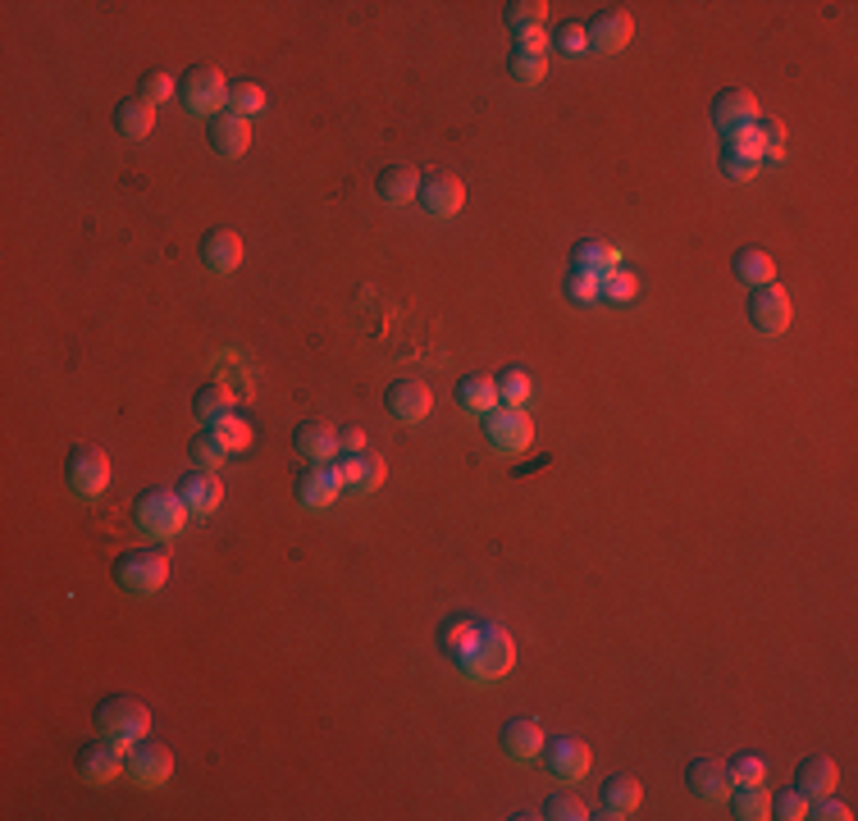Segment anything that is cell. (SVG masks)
<instances>
[{
  "label": "cell",
  "mask_w": 858,
  "mask_h": 821,
  "mask_svg": "<svg viewBox=\"0 0 858 821\" xmlns=\"http://www.w3.org/2000/svg\"><path fill=\"white\" fill-rule=\"evenodd\" d=\"M188 507H183L178 489H142L133 498V520H137V530L142 534H152V539H174L183 526H188Z\"/></svg>",
  "instance_id": "6da1fadb"
},
{
  "label": "cell",
  "mask_w": 858,
  "mask_h": 821,
  "mask_svg": "<svg viewBox=\"0 0 858 821\" xmlns=\"http://www.w3.org/2000/svg\"><path fill=\"white\" fill-rule=\"evenodd\" d=\"M92 721H96V735L124 744V749L152 730V713H146V703L133 698V694H110V698H101L96 713H92Z\"/></svg>",
  "instance_id": "7a4b0ae2"
},
{
  "label": "cell",
  "mask_w": 858,
  "mask_h": 821,
  "mask_svg": "<svg viewBox=\"0 0 858 821\" xmlns=\"http://www.w3.org/2000/svg\"><path fill=\"white\" fill-rule=\"evenodd\" d=\"M169 580V552L161 543L128 548L115 557V584L124 593H156Z\"/></svg>",
  "instance_id": "3957f363"
},
{
  "label": "cell",
  "mask_w": 858,
  "mask_h": 821,
  "mask_svg": "<svg viewBox=\"0 0 858 821\" xmlns=\"http://www.w3.org/2000/svg\"><path fill=\"white\" fill-rule=\"evenodd\" d=\"M516 666V644H511V634L498 625V621H479V644L471 653V662L462 666L471 680L479 685H489V680H503L507 671Z\"/></svg>",
  "instance_id": "277c9868"
},
{
  "label": "cell",
  "mask_w": 858,
  "mask_h": 821,
  "mask_svg": "<svg viewBox=\"0 0 858 821\" xmlns=\"http://www.w3.org/2000/svg\"><path fill=\"white\" fill-rule=\"evenodd\" d=\"M178 101L193 115H219V105L229 101V79L215 64H188L178 73Z\"/></svg>",
  "instance_id": "5b68a950"
},
{
  "label": "cell",
  "mask_w": 858,
  "mask_h": 821,
  "mask_svg": "<svg viewBox=\"0 0 858 821\" xmlns=\"http://www.w3.org/2000/svg\"><path fill=\"white\" fill-rule=\"evenodd\" d=\"M64 479H69V489L79 493V498H101L110 489V457L101 453V447H92V443L69 447Z\"/></svg>",
  "instance_id": "8992f818"
},
{
  "label": "cell",
  "mask_w": 858,
  "mask_h": 821,
  "mask_svg": "<svg viewBox=\"0 0 858 821\" xmlns=\"http://www.w3.org/2000/svg\"><path fill=\"white\" fill-rule=\"evenodd\" d=\"M484 438H489L498 453H526L530 438H535V420L526 406H494L484 410Z\"/></svg>",
  "instance_id": "52a82bcc"
},
{
  "label": "cell",
  "mask_w": 858,
  "mask_h": 821,
  "mask_svg": "<svg viewBox=\"0 0 858 821\" xmlns=\"http://www.w3.org/2000/svg\"><path fill=\"white\" fill-rule=\"evenodd\" d=\"M169 771H174V754L165 749L161 739H137V744H128V758H124V776L133 780V786H142V790H156V786H165L169 780Z\"/></svg>",
  "instance_id": "ba28073f"
},
{
  "label": "cell",
  "mask_w": 858,
  "mask_h": 821,
  "mask_svg": "<svg viewBox=\"0 0 858 821\" xmlns=\"http://www.w3.org/2000/svg\"><path fill=\"white\" fill-rule=\"evenodd\" d=\"M292 493H297V502H302L307 511H320V507H329L333 498L343 493V479H339V470H333V461H311V466L297 470Z\"/></svg>",
  "instance_id": "9c48e42d"
},
{
  "label": "cell",
  "mask_w": 858,
  "mask_h": 821,
  "mask_svg": "<svg viewBox=\"0 0 858 821\" xmlns=\"http://www.w3.org/2000/svg\"><path fill=\"white\" fill-rule=\"evenodd\" d=\"M124 744H115V739H105V735H96V739H87L83 749H79V776L87 780V786H105V780H115L120 771H124Z\"/></svg>",
  "instance_id": "30bf717a"
},
{
  "label": "cell",
  "mask_w": 858,
  "mask_h": 821,
  "mask_svg": "<svg viewBox=\"0 0 858 821\" xmlns=\"http://www.w3.org/2000/svg\"><path fill=\"white\" fill-rule=\"evenodd\" d=\"M717 165H722V174H726L731 183H750V178L758 174V165H763V146H758L754 128H740V133L722 137V156H717Z\"/></svg>",
  "instance_id": "8fae6325"
},
{
  "label": "cell",
  "mask_w": 858,
  "mask_h": 821,
  "mask_svg": "<svg viewBox=\"0 0 858 821\" xmlns=\"http://www.w3.org/2000/svg\"><path fill=\"white\" fill-rule=\"evenodd\" d=\"M430 215H438V219H453L462 206H466V183L457 178V174H447V169H430L425 178H421V197H416Z\"/></svg>",
  "instance_id": "7c38bea8"
},
{
  "label": "cell",
  "mask_w": 858,
  "mask_h": 821,
  "mask_svg": "<svg viewBox=\"0 0 858 821\" xmlns=\"http://www.w3.org/2000/svg\"><path fill=\"white\" fill-rule=\"evenodd\" d=\"M384 406H389V416L402 420V425H416L425 420L430 410H434V393L425 380H393L384 388Z\"/></svg>",
  "instance_id": "4fadbf2b"
},
{
  "label": "cell",
  "mask_w": 858,
  "mask_h": 821,
  "mask_svg": "<svg viewBox=\"0 0 858 821\" xmlns=\"http://www.w3.org/2000/svg\"><path fill=\"white\" fill-rule=\"evenodd\" d=\"M539 758L557 780H580L589 771V744L576 735H552V739H544Z\"/></svg>",
  "instance_id": "5bb4252c"
},
{
  "label": "cell",
  "mask_w": 858,
  "mask_h": 821,
  "mask_svg": "<svg viewBox=\"0 0 858 821\" xmlns=\"http://www.w3.org/2000/svg\"><path fill=\"white\" fill-rule=\"evenodd\" d=\"M750 320H754L758 333H786V324H790V292L781 288L776 279L754 288L750 292Z\"/></svg>",
  "instance_id": "9a60e30c"
},
{
  "label": "cell",
  "mask_w": 858,
  "mask_h": 821,
  "mask_svg": "<svg viewBox=\"0 0 858 821\" xmlns=\"http://www.w3.org/2000/svg\"><path fill=\"white\" fill-rule=\"evenodd\" d=\"M206 137H210L215 156L238 160V156H247V146H251V124L242 115H234V110H219V115L206 119Z\"/></svg>",
  "instance_id": "2e32d148"
},
{
  "label": "cell",
  "mask_w": 858,
  "mask_h": 821,
  "mask_svg": "<svg viewBox=\"0 0 858 821\" xmlns=\"http://www.w3.org/2000/svg\"><path fill=\"white\" fill-rule=\"evenodd\" d=\"M585 37H589V51H626L630 46V37H635V19H630L626 10H599L589 23H585Z\"/></svg>",
  "instance_id": "e0dca14e"
},
{
  "label": "cell",
  "mask_w": 858,
  "mask_h": 821,
  "mask_svg": "<svg viewBox=\"0 0 858 821\" xmlns=\"http://www.w3.org/2000/svg\"><path fill=\"white\" fill-rule=\"evenodd\" d=\"M758 119V101L754 92H744V87H722L713 96V124L722 128V137L740 133V128H750Z\"/></svg>",
  "instance_id": "ac0fdd59"
},
{
  "label": "cell",
  "mask_w": 858,
  "mask_h": 821,
  "mask_svg": "<svg viewBox=\"0 0 858 821\" xmlns=\"http://www.w3.org/2000/svg\"><path fill=\"white\" fill-rule=\"evenodd\" d=\"M178 498H183V507H188L193 516H210L219 502H224V484H219V475L215 470H188V475H178Z\"/></svg>",
  "instance_id": "d6986e66"
},
{
  "label": "cell",
  "mask_w": 858,
  "mask_h": 821,
  "mask_svg": "<svg viewBox=\"0 0 858 821\" xmlns=\"http://www.w3.org/2000/svg\"><path fill=\"white\" fill-rule=\"evenodd\" d=\"M197 256L201 266L215 270V274H234L242 266V238L234 229H206L201 242H197Z\"/></svg>",
  "instance_id": "ffe728a7"
},
{
  "label": "cell",
  "mask_w": 858,
  "mask_h": 821,
  "mask_svg": "<svg viewBox=\"0 0 858 821\" xmlns=\"http://www.w3.org/2000/svg\"><path fill=\"white\" fill-rule=\"evenodd\" d=\"M333 470H339L343 489H352V493H375L384 484V457L380 453H352V457L339 453Z\"/></svg>",
  "instance_id": "44dd1931"
},
{
  "label": "cell",
  "mask_w": 858,
  "mask_h": 821,
  "mask_svg": "<svg viewBox=\"0 0 858 821\" xmlns=\"http://www.w3.org/2000/svg\"><path fill=\"white\" fill-rule=\"evenodd\" d=\"M685 786H690V794L703 799V803L726 799V794H731L726 762H717V758H694V762L685 767Z\"/></svg>",
  "instance_id": "7402d4cb"
},
{
  "label": "cell",
  "mask_w": 858,
  "mask_h": 821,
  "mask_svg": "<svg viewBox=\"0 0 858 821\" xmlns=\"http://www.w3.org/2000/svg\"><path fill=\"white\" fill-rule=\"evenodd\" d=\"M375 197L384 206H406L421 197V169L416 165H384L375 174Z\"/></svg>",
  "instance_id": "603a6c76"
},
{
  "label": "cell",
  "mask_w": 858,
  "mask_h": 821,
  "mask_svg": "<svg viewBox=\"0 0 858 821\" xmlns=\"http://www.w3.org/2000/svg\"><path fill=\"white\" fill-rule=\"evenodd\" d=\"M292 447L307 461H333L339 457V429L324 425V420H302L292 429Z\"/></svg>",
  "instance_id": "cb8c5ba5"
},
{
  "label": "cell",
  "mask_w": 858,
  "mask_h": 821,
  "mask_svg": "<svg viewBox=\"0 0 858 821\" xmlns=\"http://www.w3.org/2000/svg\"><path fill=\"white\" fill-rule=\"evenodd\" d=\"M475 644H479V621H475V616H453V621H443V625H438V648H443L447 657H453L457 666H466V662H471Z\"/></svg>",
  "instance_id": "d4e9b609"
},
{
  "label": "cell",
  "mask_w": 858,
  "mask_h": 821,
  "mask_svg": "<svg viewBox=\"0 0 858 821\" xmlns=\"http://www.w3.org/2000/svg\"><path fill=\"white\" fill-rule=\"evenodd\" d=\"M731 270H735V279H740V283L763 288V283H772V279H776V260H772V251H767V247L750 242V247H740V251L731 256Z\"/></svg>",
  "instance_id": "484cf974"
},
{
  "label": "cell",
  "mask_w": 858,
  "mask_h": 821,
  "mask_svg": "<svg viewBox=\"0 0 858 821\" xmlns=\"http://www.w3.org/2000/svg\"><path fill=\"white\" fill-rule=\"evenodd\" d=\"M836 780H840V767H836V758H827V754H813V758H804V762L795 767V786H799L808 799L831 794Z\"/></svg>",
  "instance_id": "4316f807"
},
{
  "label": "cell",
  "mask_w": 858,
  "mask_h": 821,
  "mask_svg": "<svg viewBox=\"0 0 858 821\" xmlns=\"http://www.w3.org/2000/svg\"><path fill=\"white\" fill-rule=\"evenodd\" d=\"M115 128H120V137L142 142L146 133L156 128V105H152V101H142L137 92H133V96H124V101L115 105Z\"/></svg>",
  "instance_id": "83f0119b"
},
{
  "label": "cell",
  "mask_w": 858,
  "mask_h": 821,
  "mask_svg": "<svg viewBox=\"0 0 858 821\" xmlns=\"http://www.w3.org/2000/svg\"><path fill=\"white\" fill-rule=\"evenodd\" d=\"M544 730H539V721L535 717H511V721H503V749L511 754V758H539V749H544Z\"/></svg>",
  "instance_id": "f1b7e54d"
},
{
  "label": "cell",
  "mask_w": 858,
  "mask_h": 821,
  "mask_svg": "<svg viewBox=\"0 0 858 821\" xmlns=\"http://www.w3.org/2000/svg\"><path fill=\"white\" fill-rule=\"evenodd\" d=\"M603 817H630L640 808V799H644V790H640V780L635 776H612V780H603Z\"/></svg>",
  "instance_id": "f546056e"
},
{
  "label": "cell",
  "mask_w": 858,
  "mask_h": 821,
  "mask_svg": "<svg viewBox=\"0 0 858 821\" xmlns=\"http://www.w3.org/2000/svg\"><path fill=\"white\" fill-rule=\"evenodd\" d=\"M571 266L603 279L608 270L621 266V256H617V247H608V242H599V238H580V242L571 247Z\"/></svg>",
  "instance_id": "4dcf8cb0"
},
{
  "label": "cell",
  "mask_w": 858,
  "mask_h": 821,
  "mask_svg": "<svg viewBox=\"0 0 858 821\" xmlns=\"http://www.w3.org/2000/svg\"><path fill=\"white\" fill-rule=\"evenodd\" d=\"M457 406L462 410H494L498 406V384H494V375H466V380H457Z\"/></svg>",
  "instance_id": "1f68e13d"
},
{
  "label": "cell",
  "mask_w": 858,
  "mask_h": 821,
  "mask_svg": "<svg viewBox=\"0 0 858 821\" xmlns=\"http://www.w3.org/2000/svg\"><path fill=\"white\" fill-rule=\"evenodd\" d=\"M731 817H740V821H763V817H772V794L763 790V786H731Z\"/></svg>",
  "instance_id": "d6a6232c"
},
{
  "label": "cell",
  "mask_w": 858,
  "mask_h": 821,
  "mask_svg": "<svg viewBox=\"0 0 858 821\" xmlns=\"http://www.w3.org/2000/svg\"><path fill=\"white\" fill-rule=\"evenodd\" d=\"M193 410H197L206 425H215L219 416H229V410H234V393L224 388V384H201V388L193 393Z\"/></svg>",
  "instance_id": "836d02e7"
},
{
  "label": "cell",
  "mask_w": 858,
  "mask_h": 821,
  "mask_svg": "<svg viewBox=\"0 0 858 821\" xmlns=\"http://www.w3.org/2000/svg\"><path fill=\"white\" fill-rule=\"evenodd\" d=\"M503 19H507V28L520 37V32H535V28H544V19H548V6H544V0H507V6H503Z\"/></svg>",
  "instance_id": "e575fe53"
},
{
  "label": "cell",
  "mask_w": 858,
  "mask_h": 821,
  "mask_svg": "<svg viewBox=\"0 0 858 821\" xmlns=\"http://www.w3.org/2000/svg\"><path fill=\"white\" fill-rule=\"evenodd\" d=\"M507 73H511L516 83L535 87V83H544V73H548V55H535V51H526V46H511V55H507Z\"/></svg>",
  "instance_id": "d590c367"
},
{
  "label": "cell",
  "mask_w": 858,
  "mask_h": 821,
  "mask_svg": "<svg viewBox=\"0 0 858 821\" xmlns=\"http://www.w3.org/2000/svg\"><path fill=\"white\" fill-rule=\"evenodd\" d=\"M754 137H758V146H763V160H786V124L781 119H772V115H758L754 124Z\"/></svg>",
  "instance_id": "8d00e7d4"
},
{
  "label": "cell",
  "mask_w": 858,
  "mask_h": 821,
  "mask_svg": "<svg viewBox=\"0 0 858 821\" xmlns=\"http://www.w3.org/2000/svg\"><path fill=\"white\" fill-rule=\"evenodd\" d=\"M548 46H552V51H562L567 60H580V55H589V37H585V23H576V19H562V23L552 28Z\"/></svg>",
  "instance_id": "74e56055"
},
{
  "label": "cell",
  "mask_w": 858,
  "mask_h": 821,
  "mask_svg": "<svg viewBox=\"0 0 858 821\" xmlns=\"http://www.w3.org/2000/svg\"><path fill=\"white\" fill-rule=\"evenodd\" d=\"M539 817H548V821H585V817H589V808H585L576 794L557 790V794H548V799L539 803Z\"/></svg>",
  "instance_id": "f35d334b"
},
{
  "label": "cell",
  "mask_w": 858,
  "mask_h": 821,
  "mask_svg": "<svg viewBox=\"0 0 858 821\" xmlns=\"http://www.w3.org/2000/svg\"><path fill=\"white\" fill-rule=\"evenodd\" d=\"M726 776H731V786H763V780H767V762L758 754H735L726 762Z\"/></svg>",
  "instance_id": "ab89813d"
},
{
  "label": "cell",
  "mask_w": 858,
  "mask_h": 821,
  "mask_svg": "<svg viewBox=\"0 0 858 821\" xmlns=\"http://www.w3.org/2000/svg\"><path fill=\"white\" fill-rule=\"evenodd\" d=\"M229 110L242 119H251V115L266 110V92H260L256 83H247V79H238V83H229Z\"/></svg>",
  "instance_id": "60d3db41"
},
{
  "label": "cell",
  "mask_w": 858,
  "mask_h": 821,
  "mask_svg": "<svg viewBox=\"0 0 858 821\" xmlns=\"http://www.w3.org/2000/svg\"><path fill=\"white\" fill-rule=\"evenodd\" d=\"M494 384H498V402H507V406H526V397H530V375H526L520 365H507Z\"/></svg>",
  "instance_id": "b9f144b4"
},
{
  "label": "cell",
  "mask_w": 858,
  "mask_h": 821,
  "mask_svg": "<svg viewBox=\"0 0 858 821\" xmlns=\"http://www.w3.org/2000/svg\"><path fill=\"white\" fill-rule=\"evenodd\" d=\"M210 429H215V438H219L224 447H229V457H234V453H242V447L251 443V425H247L242 416H234V410H229V416H219Z\"/></svg>",
  "instance_id": "7bdbcfd3"
},
{
  "label": "cell",
  "mask_w": 858,
  "mask_h": 821,
  "mask_svg": "<svg viewBox=\"0 0 858 821\" xmlns=\"http://www.w3.org/2000/svg\"><path fill=\"white\" fill-rule=\"evenodd\" d=\"M188 453H193V461H197L201 470H215L224 457H229V447H224V443L215 438V429H201V434L193 438V447H188Z\"/></svg>",
  "instance_id": "ee69618b"
},
{
  "label": "cell",
  "mask_w": 858,
  "mask_h": 821,
  "mask_svg": "<svg viewBox=\"0 0 858 821\" xmlns=\"http://www.w3.org/2000/svg\"><path fill=\"white\" fill-rule=\"evenodd\" d=\"M635 274H630V270H608L603 279H599V297H608V302H630V297H635Z\"/></svg>",
  "instance_id": "f6af8a7d"
},
{
  "label": "cell",
  "mask_w": 858,
  "mask_h": 821,
  "mask_svg": "<svg viewBox=\"0 0 858 821\" xmlns=\"http://www.w3.org/2000/svg\"><path fill=\"white\" fill-rule=\"evenodd\" d=\"M174 92H178V79H169V73H161V69L142 73V83H137V96H142V101H152V105L169 101Z\"/></svg>",
  "instance_id": "bcb514c9"
},
{
  "label": "cell",
  "mask_w": 858,
  "mask_h": 821,
  "mask_svg": "<svg viewBox=\"0 0 858 821\" xmlns=\"http://www.w3.org/2000/svg\"><path fill=\"white\" fill-rule=\"evenodd\" d=\"M772 817H781V821H799V817H808V794H804L799 786L781 790V794L772 799Z\"/></svg>",
  "instance_id": "7dc6e473"
},
{
  "label": "cell",
  "mask_w": 858,
  "mask_h": 821,
  "mask_svg": "<svg viewBox=\"0 0 858 821\" xmlns=\"http://www.w3.org/2000/svg\"><path fill=\"white\" fill-rule=\"evenodd\" d=\"M567 297L571 302H599V274H589V270H567Z\"/></svg>",
  "instance_id": "c3c4849f"
},
{
  "label": "cell",
  "mask_w": 858,
  "mask_h": 821,
  "mask_svg": "<svg viewBox=\"0 0 858 821\" xmlns=\"http://www.w3.org/2000/svg\"><path fill=\"white\" fill-rule=\"evenodd\" d=\"M808 817H817V821H849L854 808L831 799V794H817V799H808Z\"/></svg>",
  "instance_id": "681fc988"
},
{
  "label": "cell",
  "mask_w": 858,
  "mask_h": 821,
  "mask_svg": "<svg viewBox=\"0 0 858 821\" xmlns=\"http://www.w3.org/2000/svg\"><path fill=\"white\" fill-rule=\"evenodd\" d=\"M339 453H343V457L365 453V429H361V425H343V429H339Z\"/></svg>",
  "instance_id": "f907efd6"
}]
</instances>
